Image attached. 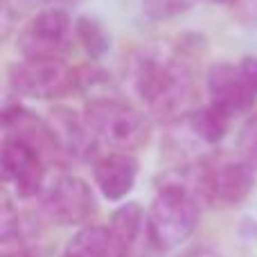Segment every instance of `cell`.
I'll return each mask as SVG.
<instances>
[{"instance_id":"cell-1","label":"cell","mask_w":257,"mask_h":257,"mask_svg":"<svg viewBox=\"0 0 257 257\" xmlns=\"http://www.w3.org/2000/svg\"><path fill=\"white\" fill-rule=\"evenodd\" d=\"M133 88L154 115L174 117L192 102L194 81L181 59L165 52H145L133 68Z\"/></svg>"},{"instance_id":"cell-2","label":"cell","mask_w":257,"mask_h":257,"mask_svg":"<svg viewBox=\"0 0 257 257\" xmlns=\"http://www.w3.org/2000/svg\"><path fill=\"white\" fill-rule=\"evenodd\" d=\"M84 117L99 145L113 151H136L149 140L151 126L147 117L115 97H93L86 104Z\"/></svg>"},{"instance_id":"cell-3","label":"cell","mask_w":257,"mask_h":257,"mask_svg":"<svg viewBox=\"0 0 257 257\" xmlns=\"http://www.w3.org/2000/svg\"><path fill=\"white\" fill-rule=\"evenodd\" d=\"M75 21L59 5L36 12L16 34V48L25 59H61L72 48Z\"/></svg>"},{"instance_id":"cell-4","label":"cell","mask_w":257,"mask_h":257,"mask_svg":"<svg viewBox=\"0 0 257 257\" xmlns=\"http://www.w3.org/2000/svg\"><path fill=\"white\" fill-rule=\"evenodd\" d=\"M199 210L194 201L178 192H158L147 212V232L154 246L160 250L181 246L199 226Z\"/></svg>"},{"instance_id":"cell-5","label":"cell","mask_w":257,"mask_h":257,"mask_svg":"<svg viewBox=\"0 0 257 257\" xmlns=\"http://www.w3.org/2000/svg\"><path fill=\"white\" fill-rule=\"evenodd\" d=\"M9 86L30 99H59L77 86V72L63 59H25L9 68Z\"/></svg>"},{"instance_id":"cell-6","label":"cell","mask_w":257,"mask_h":257,"mask_svg":"<svg viewBox=\"0 0 257 257\" xmlns=\"http://www.w3.org/2000/svg\"><path fill=\"white\" fill-rule=\"evenodd\" d=\"M43 208L59 226H84L97 214V199L86 181L63 174L48 185Z\"/></svg>"},{"instance_id":"cell-7","label":"cell","mask_w":257,"mask_h":257,"mask_svg":"<svg viewBox=\"0 0 257 257\" xmlns=\"http://www.w3.org/2000/svg\"><path fill=\"white\" fill-rule=\"evenodd\" d=\"M0 174H3V183L12 187V192L18 199H32L43 190L45 158L25 142L3 138Z\"/></svg>"},{"instance_id":"cell-8","label":"cell","mask_w":257,"mask_h":257,"mask_svg":"<svg viewBox=\"0 0 257 257\" xmlns=\"http://www.w3.org/2000/svg\"><path fill=\"white\" fill-rule=\"evenodd\" d=\"M208 93L210 104L226 111L228 115H239L253 108L255 104V90L246 81L244 72L239 66L219 61L210 66L208 70Z\"/></svg>"},{"instance_id":"cell-9","label":"cell","mask_w":257,"mask_h":257,"mask_svg":"<svg viewBox=\"0 0 257 257\" xmlns=\"http://www.w3.org/2000/svg\"><path fill=\"white\" fill-rule=\"evenodd\" d=\"M3 128L5 138L25 142L34 151H39L43 158L61 156V149H59L57 138H54L50 124L21 104H7L3 108Z\"/></svg>"},{"instance_id":"cell-10","label":"cell","mask_w":257,"mask_h":257,"mask_svg":"<svg viewBox=\"0 0 257 257\" xmlns=\"http://www.w3.org/2000/svg\"><path fill=\"white\" fill-rule=\"evenodd\" d=\"M138 169L140 165L131 151H111L97 158L93 165V178L99 194L108 201H122L136 185Z\"/></svg>"},{"instance_id":"cell-11","label":"cell","mask_w":257,"mask_h":257,"mask_svg":"<svg viewBox=\"0 0 257 257\" xmlns=\"http://www.w3.org/2000/svg\"><path fill=\"white\" fill-rule=\"evenodd\" d=\"M48 124L52 128L54 138H57V145L61 149V154L84 160V158H90L95 147L99 145L95 133L90 131L86 117L77 115L70 108H54L50 113Z\"/></svg>"},{"instance_id":"cell-12","label":"cell","mask_w":257,"mask_h":257,"mask_svg":"<svg viewBox=\"0 0 257 257\" xmlns=\"http://www.w3.org/2000/svg\"><path fill=\"white\" fill-rule=\"evenodd\" d=\"M158 192H178L192 199L199 208L210 205L214 201L212 181H210V165H185V167L165 169L156 176Z\"/></svg>"},{"instance_id":"cell-13","label":"cell","mask_w":257,"mask_h":257,"mask_svg":"<svg viewBox=\"0 0 257 257\" xmlns=\"http://www.w3.org/2000/svg\"><path fill=\"white\" fill-rule=\"evenodd\" d=\"M253 165L246 160H221L210 165V181H212L214 199L223 203H241L255 187Z\"/></svg>"},{"instance_id":"cell-14","label":"cell","mask_w":257,"mask_h":257,"mask_svg":"<svg viewBox=\"0 0 257 257\" xmlns=\"http://www.w3.org/2000/svg\"><path fill=\"white\" fill-rule=\"evenodd\" d=\"M230 117L226 111L217 108L214 104L203 106L199 111H192L178 120L183 138L192 140L194 145H217L226 138L228 126H230Z\"/></svg>"},{"instance_id":"cell-15","label":"cell","mask_w":257,"mask_h":257,"mask_svg":"<svg viewBox=\"0 0 257 257\" xmlns=\"http://www.w3.org/2000/svg\"><path fill=\"white\" fill-rule=\"evenodd\" d=\"M61 257H128V246L111 232V228L86 226L68 241Z\"/></svg>"},{"instance_id":"cell-16","label":"cell","mask_w":257,"mask_h":257,"mask_svg":"<svg viewBox=\"0 0 257 257\" xmlns=\"http://www.w3.org/2000/svg\"><path fill=\"white\" fill-rule=\"evenodd\" d=\"M75 39L90 59H102L111 48V39H108L104 25L97 18L90 16H79L75 21Z\"/></svg>"},{"instance_id":"cell-17","label":"cell","mask_w":257,"mask_h":257,"mask_svg":"<svg viewBox=\"0 0 257 257\" xmlns=\"http://www.w3.org/2000/svg\"><path fill=\"white\" fill-rule=\"evenodd\" d=\"M142 223H147V217H145V212H142L140 203L128 201V203L120 205V208L111 214V226L108 228H111V232L117 239L124 241L128 248H131L136 237L140 235V230H142Z\"/></svg>"},{"instance_id":"cell-18","label":"cell","mask_w":257,"mask_h":257,"mask_svg":"<svg viewBox=\"0 0 257 257\" xmlns=\"http://www.w3.org/2000/svg\"><path fill=\"white\" fill-rule=\"evenodd\" d=\"M199 0H140V7L151 21H172L190 12Z\"/></svg>"},{"instance_id":"cell-19","label":"cell","mask_w":257,"mask_h":257,"mask_svg":"<svg viewBox=\"0 0 257 257\" xmlns=\"http://www.w3.org/2000/svg\"><path fill=\"white\" fill-rule=\"evenodd\" d=\"M237 151H239L241 160H246V163L253 165L257 169V115L248 117V120L244 122V126L239 128Z\"/></svg>"},{"instance_id":"cell-20","label":"cell","mask_w":257,"mask_h":257,"mask_svg":"<svg viewBox=\"0 0 257 257\" xmlns=\"http://www.w3.org/2000/svg\"><path fill=\"white\" fill-rule=\"evenodd\" d=\"M239 68H241V72H244L246 81L250 84V88H253L255 93H257V57H246V59H241Z\"/></svg>"},{"instance_id":"cell-21","label":"cell","mask_w":257,"mask_h":257,"mask_svg":"<svg viewBox=\"0 0 257 257\" xmlns=\"http://www.w3.org/2000/svg\"><path fill=\"white\" fill-rule=\"evenodd\" d=\"M185 257H221V255H217L214 250H210V248H194L192 253H187Z\"/></svg>"},{"instance_id":"cell-22","label":"cell","mask_w":257,"mask_h":257,"mask_svg":"<svg viewBox=\"0 0 257 257\" xmlns=\"http://www.w3.org/2000/svg\"><path fill=\"white\" fill-rule=\"evenodd\" d=\"M205 3H210V5H221V7H226V5H232V3H237V0H205Z\"/></svg>"},{"instance_id":"cell-23","label":"cell","mask_w":257,"mask_h":257,"mask_svg":"<svg viewBox=\"0 0 257 257\" xmlns=\"http://www.w3.org/2000/svg\"><path fill=\"white\" fill-rule=\"evenodd\" d=\"M66 3H72V0H66Z\"/></svg>"},{"instance_id":"cell-24","label":"cell","mask_w":257,"mask_h":257,"mask_svg":"<svg viewBox=\"0 0 257 257\" xmlns=\"http://www.w3.org/2000/svg\"><path fill=\"white\" fill-rule=\"evenodd\" d=\"M5 257H12V255H5Z\"/></svg>"}]
</instances>
